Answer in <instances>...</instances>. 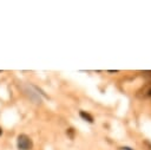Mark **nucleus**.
Returning <instances> with one entry per match:
<instances>
[{"label": "nucleus", "mask_w": 151, "mask_h": 150, "mask_svg": "<svg viewBox=\"0 0 151 150\" xmlns=\"http://www.w3.org/2000/svg\"><path fill=\"white\" fill-rule=\"evenodd\" d=\"M18 146L21 150H29L32 148V141L26 135H20L18 137Z\"/></svg>", "instance_id": "nucleus-1"}, {"label": "nucleus", "mask_w": 151, "mask_h": 150, "mask_svg": "<svg viewBox=\"0 0 151 150\" xmlns=\"http://www.w3.org/2000/svg\"><path fill=\"white\" fill-rule=\"evenodd\" d=\"M80 116H81L84 119H86L87 122H90V123H92V122H93L92 116H90L88 113H86V112H84V111H81V112H80Z\"/></svg>", "instance_id": "nucleus-2"}, {"label": "nucleus", "mask_w": 151, "mask_h": 150, "mask_svg": "<svg viewBox=\"0 0 151 150\" xmlns=\"http://www.w3.org/2000/svg\"><path fill=\"white\" fill-rule=\"evenodd\" d=\"M124 150H131V149H130V148H127V146H126V148H124Z\"/></svg>", "instance_id": "nucleus-3"}, {"label": "nucleus", "mask_w": 151, "mask_h": 150, "mask_svg": "<svg viewBox=\"0 0 151 150\" xmlns=\"http://www.w3.org/2000/svg\"><path fill=\"white\" fill-rule=\"evenodd\" d=\"M1 133H2V130H1V128H0V135H1Z\"/></svg>", "instance_id": "nucleus-4"}, {"label": "nucleus", "mask_w": 151, "mask_h": 150, "mask_svg": "<svg viewBox=\"0 0 151 150\" xmlns=\"http://www.w3.org/2000/svg\"><path fill=\"white\" fill-rule=\"evenodd\" d=\"M149 94H151V90H150V92H149Z\"/></svg>", "instance_id": "nucleus-5"}]
</instances>
